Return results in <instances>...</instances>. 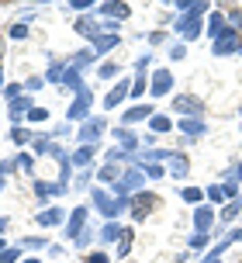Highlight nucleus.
<instances>
[{"label": "nucleus", "mask_w": 242, "mask_h": 263, "mask_svg": "<svg viewBox=\"0 0 242 263\" xmlns=\"http://www.w3.org/2000/svg\"><path fill=\"white\" fill-rule=\"evenodd\" d=\"M28 121H35V125H42V121H49V111H45V107H31V115H28Z\"/></svg>", "instance_id": "obj_39"}, {"label": "nucleus", "mask_w": 242, "mask_h": 263, "mask_svg": "<svg viewBox=\"0 0 242 263\" xmlns=\"http://www.w3.org/2000/svg\"><path fill=\"white\" fill-rule=\"evenodd\" d=\"M100 132H104V118H87L80 125V132H76V139H80L83 145H97Z\"/></svg>", "instance_id": "obj_10"}, {"label": "nucleus", "mask_w": 242, "mask_h": 263, "mask_svg": "<svg viewBox=\"0 0 242 263\" xmlns=\"http://www.w3.org/2000/svg\"><path fill=\"white\" fill-rule=\"evenodd\" d=\"M42 83H45V77H28V83H25V90H42Z\"/></svg>", "instance_id": "obj_44"}, {"label": "nucleus", "mask_w": 242, "mask_h": 263, "mask_svg": "<svg viewBox=\"0 0 242 263\" xmlns=\"http://www.w3.org/2000/svg\"><path fill=\"white\" fill-rule=\"evenodd\" d=\"M211 49H215V55L242 52V35H239V31H232V28H225V31H221V35H218V39L211 42Z\"/></svg>", "instance_id": "obj_3"}, {"label": "nucleus", "mask_w": 242, "mask_h": 263, "mask_svg": "<svg viewBox=\"0 0 242 263\" xmlns=\"http://www.w3.org/2000/svg\"><path fill=\"white\" fill-rule=\"evenodd\" d=\"M97 236H100V242H114V239L121 242V236H125V225H118V222H108L104 229H100V232H97Z\"/></svg>", "instance_id": "obj_24"}, {"label": "nucleus", "mask_w": 242, "mask_h": 263, "mask_svg": "<svg viewBox=\"0 0 242 263\" xmlns=\"http://www.w3.org/2000/svg\"><path fill=\"white\" fill-rule=\"evenodd\" d=\"M138 170L146 173L149 180H163V177H166V170H163V163H146V166H138Z\"/></svg>", "instance_id": "obj_30"}, {"label": "nucleus", "mask_w": 242, "mask_h": 263, "mask_svg": "<svg viewBox=\"0 0 242 263\" xmlns=\"http://www.w3.org/2000/svg\"><path fill=\"white\" fill-rule=\"evenodd\" d=\"M152 115H156V111H152L149 104H135V107H128V111L121 115V121H125V125H138V121H149Z\"/></svg>", "instance_id": "obj_15"}, {"label": "nucleus", "mask_w": 242, "mask_h": 263, "mask_svg": "<svg viewBox=\"0 0 242 263\" xmlns=\"http://www.w3.org/2000/svg\"><path fill=\"white\" fill-rule=\"evenodd\" d=\"M66 187L69 184H63V180H55V184L35 180V197H38V201H45V197H63V194H66Z\"/></svg>", "instance_id": "obj_12"}, {"label": "nucleus", "mask_w": 242, "mask_h": 263, "mask_svg": "<svg viewBox=\"0 0 242 263\" xmlns=\"http://www.w3.org/2000/svg\"><path fill=\"white\" fill-rule=\"evenodd\" d=\"M63 73H66V63H52L49 73H45V80H49V83H63Z\"/></svg>", "instance_id": "obj_33"}, {"label": "nucleus", "mask_w": 242, "mask_h": 263, "mask_svg": "<svg viewBox=\"0 0 242 263\" xmlns=\"http://www.w3.org/2000/svg\"><path fill=\"white\" fill-rule=\"evenodd\" d=\"M94 49H90V52H76V55H73V59H69V66H76V69H87V66H90V63H94Z\"/></svg>", "instance_id": "obj_31"}, {"label": "nucleus", "mask_w": 242, "mask_h": 263, "mask_svg": "<svg viewBox=\"0 0 242 263\" xmlns=\"http://www.w3.org/2000/svg\"><path fill=\"white\" fill-rule=\"evenodd\" d=\"M4 250H7V246H4V239H0V253H4Z\"/></svg>", "instance_id": "obj_57"}, {"label": "nucleus", "mask_w": 242, "mask_h": 263, "mask_svg": "<svg viewBox=\"0 0 242 263\" xmlns=\"http://www.w3.org/2000/svg\"><path fill=\"white\" fill-rule=\"evenodd\" d=\"M76 31H80V35H83L87 42H94L97 35H104L108 28H100V25L94 21V17H80V21H76Z\"/></svg>", "instance_id": "obj_18"}, {"label": "nucleus", "mask_w": 242, "mask_h": 263, "mask_svg": "<svg viewBox=\"0 0 242 263\" xmlns=\"http://www.w3.org/2000/svg\"><path fill=\"white\" fill-rule=\"evenodd\" d=\"M4 229H7V218H0V232H4Z\"/></svg>", "instance_id": "obj_55"}, {"label": "nucleus", "mask_w": 242, "mask_h": 263, "mask_svg": "<svg viewBox=\"0 0 242 263\" xmlns=\"http://www.w3.org/2000/svg\"><path fill=\"white\" fill-rule=\"evenodd\" d=\"M128 93H132V83H125V80H121L118 87H114V90H111L108 97H104V107H118L121 101H125V97H128Z\"/></svg>", "instance_id": "obj_21"}, {"label": "nucleus", "mask_w": 242, "mask_h": 263, "mask_svg": "<svg viewBox=\"0 0 242 263\" xmlns=\"http://www.w3.org/2000/svg\"><path fill=\"white\" fill-rule=\"evenodd\" d=\"M166 173L176 177V180H184L190 173V159L184 156V153H170V156H166Z\"/></svg>", "instance_id": "obj_11"}, {"label": "nucleus", "mask_w": 242, "mask_h": 263, "mask_svg": "<svg viewBox=\"0 0 242 263\" xmlns=\"http://www.w3.org/2000/svg\"><path fill=\"white\" fill-rule=\"evenodd\" d=\"M229 246H232V239H229V236H225V239H221V242H215V250L208 253V256H204V260H201V263H221V253L229 250Z\"/></svg>", "instance_id": "obj_28"}, {"label": "nucleus", "mask_w": 242, "mask_h": 263, "mask_svg": "<svg viewBox=\"0 0 242 263\" xmlns=\"http://www.w3.org/2000/svg\"><path fill=\"white\" fill-rule=\"evenodd\" d=\"M0 87H4V73H0Z\"/></svg>", "instance_id": "obj_58"}, {"label": "nucleus", "mask_w": 242, "mask_h": 263, "mask_svg": "<svg viewBox=\"0 0 242 263\" xmlns=\"http://www.w3.org/2000/svg\"><path fill=\"white\" fill-rule=\"evenodd\" d=\"M83 229H87V204L73 208V215L66 218V229H63V232H66V239H73V242H76Z\"/></svg>", "instance_id": "obj_9"}, {"label": "nucleus", "mask_w": 242, "mask_h": 263, "mask_svg": "<svg viewBox=\"0 0 242 263\" xmlns=\"http://www.w3.org/2000/svg\"><path fill=\"white\" fill-rule=\"evenodd\" d=\"M97 177H100V184H118V180H121L118 163H104V166L97 170Z\"/></svg>", "instance_id": "obj_25"}, {"label": "nucleus", "mask_w": 242, "mask_h": 263, "mask_svg": "<svg viewBox=\"0 0 242 263\" xmlns=\"http://www.w3.org/2000/svg\"><path fill=\"white\" fill-rule=\"evenodd\" d=\"M114 142H121V149H125V153H138V139H135V132L132 128H125V125H121V128H114Z\"/></svg>", "instance_id": "obj_17"}, {"label": "nucleus", "mask_w": 242, "mask_h": 263, "mask_svg": "<svg viewBox=\"0 0 242 263\" xmlns=\"http://www.w3.org/2000/svg\"><path fill=\"white\" fill-rule=\"evenodd\" d=\"M90 239H94V232H90V229H83V232H80V239H76V242H80V246H87Z\"/></svg>", "instance_id": "obj_52"}, {"label": "nucleus", "mask_w": 242, "mask_h": 263, "mask_svg": "<svg viewBox=\"0 0 242 263\" xmlns=\"http://www.w3.org/2000/svg\"><path fill=\"white\" fill-rule=\"evenodd\" d=\"M180 197H184V201H190V204H201V201H204V191H201V187H184V191H180Z\"/></svg>", "instance_id": "obj_32"}, {"label": "nucleus", "mask_w": 242, "mask_h": 263, "mask_svg": "<svg viewBox=\"0 0 242 263\" xmlns=\"http://www.w3.org/2000/svg\"><path fill=\"white\" fill-rule=\"evenodd\" d=\"M21 263H38V260H35V256H31V260H21Z\"/></svg>", "instance_id": "obj_56"}, {"label": "nucleus", "mask_w": 242, "mask_h": 263, "mask_svg": "<svg viewBox=\"0 0 242 263\" xmlns=\"http://www.w3.org/2000/svg\"><path fill=\"white\" fill-rule=\"evenodd\" d=\"M194 225H197L201 232H208V229L215 225V208H211V204H197V208H194Z\"/></svg>", "instance_id": "obj_16"}, {"label": "nucleus", "mask_w": 242, "mask_h": 263, "mask_svg": "<svg viewBox=\"0 0 242 263\" xmlns=\"http://www.w3.org/2000/svg\"><path fill=\"white\" fill-rule=\"evenodd\" d=\"M221 31H225V14L215 11L211 17H208V35H211V42H215L218 35H221Z\"/></svg>", "instance_id": "obj_27"}, {"label": "nucleus", "mask_w": 242, "mask_h": 263, "mask_svg": "<svg viewBox=\"0 0 242 263\" xmlns=\"http://www.w3.org/2000/svg\"><path fill=\"white\" fill-rule=\"evenodd\" d=\"M170 128H173L170 115H152V118H149V132H152V135H163V132H170Z\"/></svg>", "instance_id": "obj_26"}, {"label": "nucleus", "mask_w": 242, "mask_h": 263, "mask_svg": "<svg viewBox=\"0 0 242 263\" xmlns=\"http://www.w3.org/2000/svg\"><path fill=\"white\" fill-rule=\"evenodd\" d=\"M90 107H94V93H90L87 87H83V90L76 93V101L69 104L66 118H69V121H87V118H90Z\"/></svg>", "instance_id": "obj_4"}, {"label": "nucleus", "mask_w": 242, "mask_h": 263, "mask_svg": "<svg viewBox=\"0 0 242 263\" xmlns=\"http://www.w3.org/2000/svg\"><path fill=\"white\" fill-rule=\"evenodd\" d=\"M128 250H132V229H125V236L118 242V256H128Z\"/></svg>", "instance_id": "obj_37"}, {"label": "nucleus", "mask_w": 242, "mask_h": 263, "mask_svg": "<svg viewBox=\"0 0 242 263\" xmlns=\"http://www.w3.org/2000/svg\"><path fill=\"white\" fill-rule=\"evenodd\" d=\"M111 77H118V63H104L100 66V80H111Z\"/></svg>", "instance_id": "obj_42"}, {"label": "nucleus", "mask_w": 242, "mask_h": 263, "mask_svg": "<svg viewBox=\"0 0 242 263\" xmlns=\"http://www.w3.org/2000/svg\"><path fill=\"white\" fill-rule=\"evenodd\" d=\"M66 222V211L63 208H45L38 211V225H63Z\"/></svg>", "instance_id": "obj_23"}, {"label": "nucleus", "mask_w": 242, "mask_h": 263, "mask_svg": "<svg viewBox=\"0 0 242 263\" xmlns=\"http://www.w3.org/2000/svg\"><path fill=\"white\" fill-rule=\"evenodd\" d=\"M159 197L156 194H149V191H138L135 197H128V208H132V215H135V222H142L149 211H152V204H156Z\"/></svg>", "instance_id": "obj_7"}, {"label": "nucleus", "mask_w": 242, "mask_h": 263, "mask_svg": "<svg viewBox=\"0 0 242 263\" xmlns=\"http://www.w3.org/2000/svg\"><path fill=\"white\" fill-rule=\"evenodd\" d=\"M94 153H97V145H80V149L73 153V163H80V166H87V163L94 159Z\"/></svg>", "instance_id": "obj_29"}, {"label": "nucleus", "mask_w": 242, "mask_h": 263, "mask_svg": "<svg viewBox=\"0 0 242 263\" xmlns=\"http://www.w3.org/2000/svg\"><path fill=\"white\" fill-rule=\"evenodd\" d=\"M87 263H111L108 253H87Z\"/></svg>", "instance_id": "obj_49"}, {"label": "nucleus", "mask_w": 242, "mask_h": 263, "mask_svg": "<svg viewBox=\"0 0 242 263\" xmlns=\"http://www.w3.org/2000/svg\"><path fill=\"white\" fill-rule=\"evenodd\" d=\"M4 184H7V177H4V173H0V191H4Z\"/></svg>", "instance_id": "obj_54"}, {"label": "nucleus", "mask_w": 242, "mask_h": 263, "mask_svg": "<svg viewBox=\"0 0 242 263\" xmlns=\"http://www.w3.org/2000/svg\"><path fill=\"white\" fill-rule=\"evenodd\" d=\"M187 242H190V250H204V246H208V232H194Z\"/></svg>", "instance_id": "obj_38"}, {"label": "nucleus", "mask_w": 242, "mask_h": 263, "mask_svg": "<svg viewBox=\"0 0 242 263\" xmlns=\"http://www.w3.org/2000/svg\"><path fill=\"white\" fill-rule=\"evenodd\" d=\"M97 14L121 21V17H128V14H132V7H128V4H121V0H108V4H100V7H97Z\"/></svg>", "instance_id": "obj_14"}, {"label": "nucleus", "mask_w": 242, "mask_h": 263, "mask_svg": "<svg viewBox=\"0 0 242 263\" xmlns=\"http://www.w3.org/2000/svg\"><path fill=\"white\" fill-rule=\"evenodd\" d=\"M208 7H211L208 0H197V4H194V11L180 14V17L173 21V31H176V35H180L184 42H194L197 35H201V14L208 11Z\"/></svg>", "instance_id": "obj_1"}, {"label": "nucleus", "mask_w": 242, "mask_h": 263, "mask_svg": "<svg viewBox=\"0 0 242 263\" xmlns=\"http://www.w3.org/2000/svg\"><path fill=\"white\" fill-rule=\"evenodd\" d=\"M235 180H242V166H235Z\"/></svg>", "instance_id": "obj_53"}, {"label": "nucleus", "mask_w": 242, "mask_h": 263, "mask_svg": "<svg viewBox=\"0 0 242 263\" xmlns=\"http://www.w3.org/2000/svg\"><path fill=\"white\" fill-rule=\"evenodd\" d=\"M173 111L187 115V118H201L204 104H201V97H194V93H180V97H173Z\"/></svg>", "instance_id": "obj_6"}, {"label": "nucleus", "mask_w": 242, "mask_h": 263, "mask_svg": "<svg viewBox=\"0 0 242 263\" xmlns=\"http://www.w3.org/2000/svg\"><path fill=\"white\" fill-rule=\"evenodd\" d=\"M118 42H121L118 31H104V35H97V39H94V52H97V55L108 52V49H114V45H118Z\"/></svg>", "instance_id": "obj_20"}, {"label": "nucleus", "mask_w": 242, "mask_h": 263, "mask_svg": "<svg viewBox=\"0 0 242 263\" xmlns=\"http://www.w3.org/2000/svg\"><path fill=\"white\" fill-rule=\"evenodd\" d=\"M31 139H35V135H28L25 128H14V132H11V142H17V145H25V142H31Z\"/></svg>", "instance_id": "obj_40"}, {"label": "nucleus", "mask_w": 242, "mask_h": 263, "mask_svg": "<svg viewBox=\"0 0 242 263\" xmlns=\"http://www.w3.org/2000/svg\"><path fill=\"white\" fill-rule=\"evenodd\" d=\"M239 215H242V201H232V204L221 208V222H232V218H239Z\"/></svg>", "instance_id": "obj_34"}, {"label": "nucleus", "mask_w": 242, "mask_h": 263, "mask_svg": "<svg viewBox=\"0 0 242 263\" xmlns=\"http://www.w3.org/2000/svg\"><path fill=\"white\" fill-rule=\"evenodd\" d=\"M176 125H180V132H184L187 139H201L204 135V121L201 118H180Z\"/></svg>", "instance_id": "obj_19"}, {"label": "nucleus", "mask_w": 242, "mask_h": 263, "mask_svg": "<svg viewBox=\"0 0 242 263\" xmlns=\"http://www.w3.org/2000/svg\"><path fill=\"white\" fill-rule=\"evenodd\" d=\"M170 55H173V59H184V55H187V45H184V42H176L173 49H170Z\"/></svg>", "instance_id": "obj_48"}, {"label": "nucleus", "mask_w": 242, "mask_h": 263, "mask_svg": "<svg viewBox=\"0 0 242 263\" xmlns=\"http://www.w3.org/2000/svg\"><path fill=\"white\" fill-rule=\"evenodd\" d=\"M0 263H21V253L17 250H4L0 253Z\"/></svg>", "instance_id": "obj_43"}, {"label": "nucleus", "mask_w": 242, "mask_h": 263, "mask_svg": "<svg viewBox=\"0 0 242 263\" xmlns=\"http://www.w3.org/2000/svg\"><path fill=\"white\" fill-rule=\"evenodd\" d=\"M59 87H69L73 93H80V90H83L80 69H76V66H66V73H63V83H59Z\"/></svg>", "instance_id": "obj_22"}, {"label": "nucleus", "mask_w": 242, "mask_h": 263, "mask_svg": "<svg viewBox=\"0 0 242 263\" xmlns=\"http://www.w3.org/2000/svg\"><path fill=\"white\" fill-rule=\"evenodd\" d=\"M87 7H94V4H90V0H73V4H69V11H87Z\"/></svg>", "instance_id": "obj_50"}, {"label": "nucleus", "mask_w": 242, "mask_h": 263, "mask_svg": "<svg viewBox=\"0 0 242 263\" xmlns=\"http://www.w3.org/2000/svg\"><path fill=\"white\" fill-rule=\"evenodd\" d=\"M142 180H146V173L138 170V166H135V170H128V173H121V180L114 184V197H128L132 191H138V187H142Z\"/></svg>", "instance_id": "obj_5"}, {"label": "nucleus", "mask_w": 242, "mask_h": 263, "mask_svg": "<svg viewBox=\"0 0 242 263\" xmlns=\"http://www.w3.org/2000/svg\"><path fill=\"white\" fill-rule=\"evenodd\" d=\"M94 208L100 211V215H108L111 222H114V218H118L121 211H128V197H111L108 191L94 187Z\"/></svg>", "instance_id": "obj_2"}, {"label": "nucleus", "mask_w": 242, "mask_h": 263, "mask_svg": "<svg viewBox=\"0 0 242 263\" xmlns=\"http://www.w3.org/2000/svg\"><path fill=\"white\" fill-rule=\"evenodd\" d=\"M146 90H149V83H146V73H138V77H135V83H132V97H142Z\"/></svg>", "instance_id": "obj_35"}, {"label": "nucleus", "mask_w": 242, "mask_h": 263, "mask_svg": "<svg viewBox=\"0 0 242 263\" xmlns=\"http://www.w3.org/2000/svg\"><path fill=\"white\" fill-rule=\"evenodd\" d=\"M149 63H152V55H138V59H135V69H138V73H146V69H149Z\"/></svg>", "instance_id": "obj_46"}, {"label": "nucleus", "mask_w": 242, "mask_h": 263, "mask_svg": "<svg viewBox=\"0 0 242 263\" xmlns=\"http://www.w3.org/2000/svg\"><path fill=\"white\" fill-rule=\"evenodd\" d=\"M25 87H21V83H7V87H4V97H7V101H17V97H25Z\"/></svg>", "instance_id": "obj_36"}, {"label": "nucleus", "mask_w": 242, "mask_h": 263, "mask_svg": "<svg viewBox=\"0 0 242 263\" xmlns=\"http://www.w3.org/2000/svg\"><path fill=\"white\" fill-rule=\"evenodd\" d=\"M170 90H173V73L170 69H156L152 80H149V93L152 97H166Z\"/></svg>", "instance_id": "obj_8"}, {"label": "nucleus", "mask_w": 242, "mask_h": 263, "mask_svg": "<svg viewBox=\"0 0 242 263\" xmlns=\"http://www.w3.org/2000/svg\"><path fill=\"white\" fill-rule=\"evenodd\" d=\"M28 115H31V97H17V101H11V121H14V128H21V121H28Z\"/></svg>", "instance_id": "obj_13"}, {"label": "nucleus", "mask_w": 242, "mask_h": 263, "mask_svg": "<svg viewBox=\"0 0 242 263\" xmlns=\"http://www.w3.org/2000/svg\"><path fill=\"white\" fill-rule=\"evenodd\" d=\"M11 39H14V42H25V39H28V25H21V21H17V25L11 28Z\"/></svg>", "instance_id": "obj_41"}, {"label": "nucleus", "mask_w": 242, "mask_h": 263, "mask_svg": "<svg viewBox=\"0 0 242 263\" xmlns=\"http://www.w3.org/2000/svg\"><path fill=\"white\" fill-rule=\"evenodd\" d=\"M204 197H208V201H221V184H215V187H208V191H204Z\"/></svg>", "instance_id": "obj_45"}, {"label": "nucleus", "mask_w": 242, "mask_h": 263, "mask_svg": "<svg viewBox=\"0 0 242 263\" xmlns=\"http://www.w3.org/2000/svg\"><path fill=\"white\" fill-rule=\"evenodd\" d=\"M25 246H28V250H42V246H45V239H31V236H28Z\"/></svg>", "instance_id": "obj_51"}, {"label": "nucleus", "mask_w": 242, "mask_h": 263, "mask_svg": "<svg viewBox=\"0 0 242 263\" xmlns=\"http://www.w3.org/2000/svg\"><path fill=\"white\" fill-rule=\"evenodd\" d=\"M17 166H21V170H35V163H31V156H28V153H21V156H17Z\"/></svg>", "instance_id": "obj_47"}]
</instances>
